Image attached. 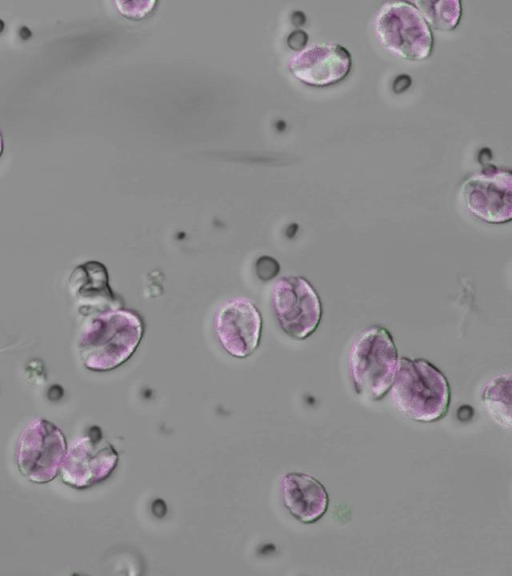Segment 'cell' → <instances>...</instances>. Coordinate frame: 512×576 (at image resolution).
I'll list each match as a JSON object with an SVG mask.
<instances>
[{"instance_id":"6da1fadb","label":"cell","mask_w":512,"mask_h":576,"mask_svg":"<svg viewBox=\"0 0 512 576\" xmlns=\"http://www.w3.org/2000/svg\"><path fill=\"white\" fill-rule=\"evenodd\" d=\"M86 317L77 340L85 368L105 372L129 360L144 334L141 316L132 310L116 308Z\"/></svg>"},{"instance_id":"7a4b0ae2","label":"cell","mask_w":512,"mask_h":576,"mask_svg":"<svg viewBox=\"0 0 512 576\" xmlns=\"http://www.w3.org/2000/svg\"><path fill=\"white\" fill-rule=\"evenodd\" d=\"M392 402L406 418L433 423L448 413L451 390L445 375L425 359L402 357L390 388Z\"/></svg>"},{"instance_id":"3957f363","label":"cell","mask_w":512,"mask_h":576,"mask_svg":"<svg viewBox=\"0 0 512 576\" xmlns=\"http://www.w3.org/2000/svg\"><path fill=\"white\" fill-rule=\"evenodd\" d=\"M398 362L395 342L385 327L375 325L363 330L348 353V370L356 394L381 400L393 384Z\"/></svg>"},{"instance_id":"277c9868","label":"cell","mask_w":512,"mask_h":576,"mask_svg":"<svg viewBox=\"0 0 512 576\" xmlns=\"http://www.w3.org/2000/svg\"><path fill=\"white\" fill-rule=\"evenodd\" d=\"M373 29L380 44L392 55L423 61L433 51V34L413 2L389 1L378 9Z\"/></svg>"},{"instance_id":"5b68a950","label":"cell","mask_w":512,"mask_h":576,"mask_svg":"<svg viewBox=\"0 0 512 576\" xmlns=\"http://www.w3.org/2000/svg\"><path fill=\"white\" fill-rule=\"evenodd\" d=\"M67 451L66 438L54 423L38 418L21 432L16 449V464L29 481L44 484L60 472Z\"/></svg>"},{"instance_id":"8992f818","label":"cell","mask_w":512,"mask_h":576,"mask_svg":"<svg viewBox=\"0 0 512 576\" xmlns=\"http://www.w3.org/2000/svg\"><path fill=\"white\" fill-rule=\"evenodd\" d=\"M271 307L281 329L303 340L313 334L322 317V305L314 287L303 277L278 279L271 290Z\"/></svg>"},{"instance_id":"52a82bcc","label":"cell","mask_w":512,"mask_h":576,"mask_svg":"<svg viewBox=\"0 0 512 576\" xmlns=\"http://www.w3.org/2000/svg\"><path fill=\"white\" fill-rule=\"evenodd\" d=\"M118 462L115 447L94 427L67 447L59 473L68 486L86 489L105 481Z\"/></svg>"},{"instance_id":"ba28073f","label":"cell","mask_w":512,"mask_h":576,"mask_svg":"<svg viewBox=\"0 0 512 576\" xmlns=\"http://www.w3.org/2000/svg\"><path fill=\"white\" fill-rule=\"evenodd\" d=\"M460 197L475 218L490 224L507 223L512 219V173L487 164L464 180Z\"/></svg>"},{"instance_id":"9c48e42d","label":"cell","mask_w":512,"mask_h":576,"mask_svg":"<svg viewBox=\"0 0 512 576\" xmlns=\"http://www.w3.org/2000/svg\"><path fill=\"white\" fill-rule=\"evenodd\" d=\"M261 315L247 297H232L218 306L213 330L223 349L236 358H246L259 346Z\"/></svg>"},{"instance_id":"30bf717a","label":"cell","mask_w":512,"mask_h":576,"mask_svg":"<svg viewBox=\"0 0 512 576\" xmlns=\"http://www.w3.org/2000/svg\"><path fill=\"white\" fill-rule=\"evenodd\" d=\"M288 66L302 83L322 88L335 85L348 76L352 57L344 46L324 42L303 48L289 60Z\"/></svg>"},{"instance_id":"8fae6325","label":"cell","mask_w":512,"mask_h":576,"mask_svg":"<svg viewBox=\"0 0 512 576\" xmlns=\"http://www.w3.org/2000/svg\"><path fill=\"white\" fill-rule=\"evenodd\" d=\"M280 496L288 512L304 524L320 520L329 505L325 487L316 478L302 472H289L282 476Z\"/></svg>"},{"instance_id":"7c38bea8","label":"cell","mask_w":512,"mask_h":576,"mask_svg":"<svg viewBox=\"0 0 512 576\" xmlns=\"http://www.w3.org/2000/svg\"><path fill=\"white\" fill-rule=\"evenodd\" d=\"M105 266L97 261L77 266L69 277V291L77 301L79 312L85 316L119 308L110 289Z\"/></svg>"},{"instance_id":"4fadbf2b","label":"cell","mask_w":512,"mask_h":576,"mask_svg":"<svg viewBox=\"0 0 512 576\" xmlns=\"http://www.w3.org/2000/svg\"><path fill=\"white\" fill-rule=\"evenodd\" d=\"M482 401L500 426L510 429L511 420V375H500L490 380L482 391Z\"/></svg>"},{"instance_id":"5bb4252c","label":"cell","mask_w":512,"mask_h":576,"mask_svg":"<svg viewBox=\"0 0 512 576\" xmlns=\"http://www.w3.org/2000/svg\"><path fill=\"white\" fill-rule=\"evenodd\" d=\"M413 4L430 27L439 31L454 30L461 20L462 3L459 0L414 1Z\"/></svg>"},{"instance_id":"9a60e30c","label":"cell","mask_w":512,"mask_h":576,"mask_svg":"<svg viewBox=\"0 0 512 576\" xmlns=\"http://www.w3.org/2000/svg\"><path fill=\"white\" fill-rule=\"evenodd\" d=\"M307 34L304 31H294L288 38V43L293 49H303L307 42Z\"/></svg>"},{"instance_id":"2e32d148","label":"cell","mask_w":512,"mask_h":576,"mask_svg":"<svg viewBox=\"0 0 512 576\" xmlns=\"http://www.w3.org/2000/svg\"><path fill=\"white\" fill-rule=\"evenodd\" d=\"M2 150H3V141H2L1 134H0V155L2 153Z\"/></svg>"}]
</instances>
